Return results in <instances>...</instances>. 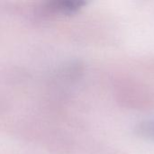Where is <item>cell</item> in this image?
Masks as SVG:
<instances>
[{
	"label": "cell",
	"instance_id": "obj_1",
	"mask_svg": "<svg viewBox=\"0 0 154 154\" xmlns=\"http://www.w3.org/2000/svg\"><path fill=\"white\" fill-rule=\"evenodd\" d=\"M86 2L80 0H55L47 3L45 8L48 12L60 14H73L80 10Z\"/></svg>",
	"mask_w": 154,
	"mask_h": 154
},
{
	"label": "cell",
	"instance_id": "obj_2",
	"mask_svg": "<svg viewBox=\"0 0 154 154\" xmlns=\"http://www.w3.org/2000/svg\"><path fill=\"white\" fill-rule=\"evenodd\" d=\"M138 132L141 135L154 140V122H147L142 124L138 128Z\"/></svg>",
	"mask_w": 154,
	"mask_h": 154
}]
</instances>
